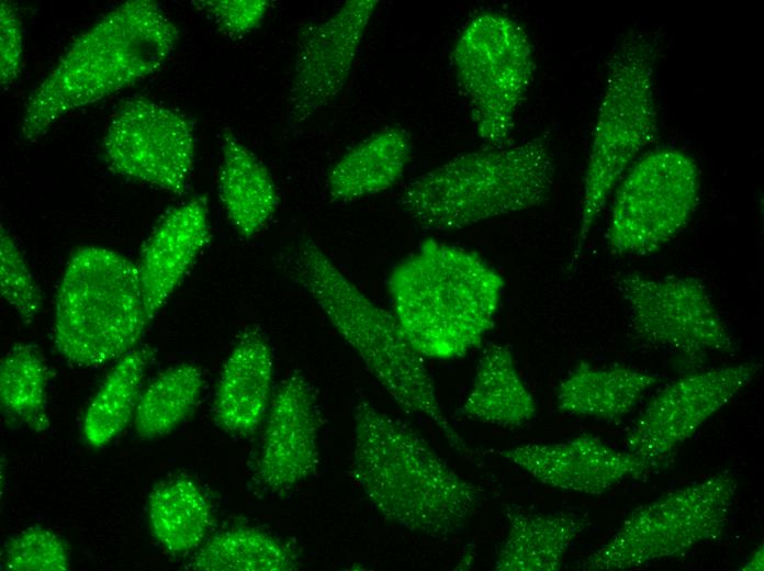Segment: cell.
Segmentation results:
<instances>
[{"mask_svg":"<svg viewBox=\"0 0 764 571\" xmlns=\"http://www.w3.org/2000/svg\"><path fill=\"white\" fill-rule=\"evenodd\" d=\"M451 58L479 137L490 146H504L533 77L528 34L512 16L484 11L463 27Z\"/></svg>","mask_w":764,"mask_h":571,"instance_id":"cell-9","label":"cell"},{"mask_svg":"<svg viewBox=\"0 0 764 571\" xmlns=\"http://www.w3.org/2000/svg\"><path fill=\"white\" fill-rule=\"evenodd\" d=\"M350 473L387 522L445 539L478 513L482 493L406 423L360 401L353 408Z\"/></svg>","mask_w":764,"mask_h":571,"instance_id":"cell-1","label":"cell"},{"mask_svg":"<svg viewBox=\"0 0 764 571\" xmlns=\"http://www.w3.org/2000/svg\"><path fill=\"white\" fill-rule=\"evenodd\" d=\"M151 354L143 347L120 358L92 398L83 417V434L93 447L108 445L134 418Z\"/></svg>","mask_w":764,"mask_h":571,"instance_id":"cell-26","label":"cell"},{"mask_svg":"<svg viewBox=\"0 0 764 571\" xmlns=\"http://www.w3.org/2000/svg\"><path fill=\"white\" fill-rule=\"evenodd\" d=\"M615 287L628 307L632 332L643 343L687 357L738 349L700 279L625 272L616 277Z\"/></svg>","mask_w":764,"mask_h":571,"instance_id":"cell-11","label":"cell"},{"mask_svg":"<svg viewBox=\"0 0 764 571\" xmlns=\"http://www.w3.org/2000/svg\"><path fill=\"white\" fill-rule=\"evenodd\" d=\"M221 145V201L236 232L244 238L254 237L277 210V187L263 163L231 132H223Z\"/></svg>","mask_w":764,"mask_h":571,"instance_id":"cell-20","label":"cell"},{"mask_svg":"<svg viewBox=\"0 0 764 571\" xmlns=\"http://www.w3.org/2000/svg\"><path fill=\"white\" fill-rule=\"evenodd\" d=\"M2 566L14 571H65L69 567V552L58 535L32 526L7 542Z\"/></svg>","mask_w":764,"mask_h":571,"instance_id":"cell-29","label":"cell"},{"mask_svg":"<svg viewBox=\"0 0 764 571\" xmlns=\"http://www.w3.org/2000/svg\"><path fill=\"white\" fill-rule=\"evenodd\" d=\"M655 57L654 40L639 32L628 35L610 58L583 178L580 225L570 268L581 257L611 191L658 137Z\"/></svg>","mask_w":764,"mask_h":571,"instance_id":"cell-7","label":"cell"},{"mask_svg":"<svg viewBox=\"0 0 764 571\" xmlns=\"http://www.w3.org/2000/svg\"><path fill=\"white\" fill-rule=\"evenodd\" d=\"M378 0H348L303 34L288 98L289 122L299 125L342 91Z\"/></svg>","mask_w":764,"mask_h":571,"instance_id":"cell-14","label":"cell"},{"mask_svg":"<svg viewBox=\"0 0 764 571\" xmlns=\"http://www.w3.org/2000/svg\"><path fill=\"white\" fill-rule=\"evenodd\" d=\"M47 382L48 370L40 350L31 344L14 345L0 365L2 407L36 432L47 429Z\"/></svg>","mask_w":764,"mask_h":571,"instance_id":"cell-28","label":"cell"},{"mask_svg":"<svg viewBox=\"0 0 764 571\" xmlns=\"http://www.w3.org/2000/svg\"><path fill=\"white\" fill-rule=\"evenodd\" d=\"M757 365L744 362L686 374L660 391L632 425L625 450L656 461L687 440L751 383Z\"/></svg>","mask_w":764,"mask_h":571,"instance_id":"cell-13","label":"cell"},{"mask_svg":"<svg viewBox=\"0 0 764 571\" xmlns=\"http://www.w3.org/2000/svg\"><path fill=\"white\" fill-rule=\"evenodd\" d=\"M0 10L1 85L7 87L16 79L21 70L22 31L11 4L2 1Z\"/></svg>","mask_w":764,"mask_h":571,"instance_id":"cell-32","label":"cell"},{"mask_svg":"<svg viewBox=\"0 0 764 571\" xmlns=\"http://www.w3.org/2000/svg\"><path fill=\"white\" fill-rule=\"evenodd\" d=\"M295 548L259 528L236 526L218 531L195 551L186 569L196 571H293Z\"/></svg>","mask_w":764,"mask_h":571,"instance_id":"cell-25","label":"cell"},{"mask_svg":"<svg viewBox=\"0 0 764 571\" xmlns=\"http://www.w3.org/2000/svg\"><path fill=\"white\" fill-rule=\"evenodd\" d=\"M179 30L159 3H121L80 34L26 99L21 135L33 142L72 110L96 103L159 69Z\"/></svg>","mask_w":764,"mask_h":571,"instance_id":"cell-2","label":"cell"},{"mask_svg":"<svg viewBox=\"0 0 764 571\" xmlns=\"http://www.w3.org/2000/svg\"><path fill=\"white\" fill-rule=\"evenodd\" d=\"M459 412L469 419L501 427H518L535 417L536 401L507 345L494 344L484 351Z\"/></svg>","mask_w":764,"mask_h":571,"instance_id":"cell-23","label":"cell"},{"mask_svg":"<svg viewBox=\"0 0 764 571\" xmlns=\"http://www.w3.org/2000/svg\"><path fill=\"white\" fill-rule=\"evenodd\" d=\"M0 289L7 303L25 323L41 309V292L12 237L1 228Z\"/></svg>","mask_w":764,"mask_h":571,"instance_id":"cell-30","label":"cell"},{"mask_svg":"<svg viewBox=\"0 0 764 571\" xmlns=\"http://www.w3.org/2000/svg\"><path fill=\"white\" fill-rule=\"evenodd\" d=\"M412 156L409 134L385 127L347 150L329 169L327 190L333 200L351 201L393 187Z\"/></svg>","mask_w":764,"mask_h":571,"instance_id":"cell-21","label":"cell"},{"mask_svg":"<svg viewBox=\"0 0 764 571\" xmlns=\"http://www.w3.org/2000/svg\"><path fill=\"white\" fill-rule=\"evenodd\" d=\"M616 187L608 246L617 255L644 256L687 225L699 201L700 173L692 156L661 148L637 160Z\"/></svg>","mask_w":764,"mask_h":571,"instance_id":"cell-10","label":"cell"},{"mask_svg":"<svg viewBox=\"0 0 764 571\" xmlns=\"http://www.w3.org/2000/svg\"><path fill=\"white\" fill-rule=\"evenodd\" d=\"M147 508L155 538L173 555H186L200 547L213 523L205 494L183 475L157 484L148 496Z\"/></svg>","mask_w":764,"mask_h":571,"instance_id":"cell-24","label":"cell"},{"mask_svg":"<svg viewBox=\"0 0 764 571\" xmlns=\"http://www.w3.org/2000/svg\"><path fill=\"white\" fill-rule=\"evenodd\" d=\"M283 270L321 307L390 396L406 412L432 422L458 454L472 459L441 408L425 358L393 313L368 298L313 240L301 242L285 258Z\"/></svg>","mask_w":764,"mask_h":571,"instance_id":"cell-4","label":"cell"},{"mask_svg":"<svg viewBox=\"0 0 764 571\" xmlns=\"http://www.w3.org/2000/svg\"><path fill=\"white\" fill-rule=\"evenodd\" d=\"M764 549H763V544L757 546L755 550L752 551L750 558L745 561V563L742 566V570H749V571H760L763 570L764 566Z\"/></svg>","mask_w":764,"mask_h":571,"instance_id":"cell-33","label":"cell"},{"mask_svg":"<svg viewBox=\"0 0 764 571\" xmlns=\"http://www.w3.org/2000/svg\"><path fill=\"white\" fill-rule=\"evenodd\" d=\"M499 272L478 254L435 238L391 271L392 313L423 357L448 360L478 348L504 294Z\"/></svg>","mask_w":764,"mask_h":571,"instance_id":"cell-3","label":"cell"},{"mask_svg":"<svg viewBox=\"0 0 764 571\" xmlns=\"http://www.w3.org/2000/svg\"><path fill=\"white\" fill-rule=\"evenodd\" d=\"M656 383V377L626 366L576 365L559 383L557 406L561 413L617 419L631 412Z\"/></svg>","mask_w":764,"mask_h":571,"instance_id":"cell-22","label":"cell"},{"mask_svg":"<svg viewBox=\"0 0 764 571\" xmlns=\"http://www.w3.org/2000/svg\"><path fill=\"white\" fill-rule=\"evenodd\" d=\"M494 452L544 485L586 495H599L620 482L643 477L655 463L615 449L589 434Z\"/></svg>","mask_w":764,"mask_h":571,"instance_id":"cell-16","label":"cell"},{"mask_svg":"<svg viewBox=\"0 0 764 571\" xmlns=\"http://www.w3.org/2000/svg\"><path fill=\"white\" fill-rule=\"evenodd\" d=\"M273 361L259 326L246 327L229 352L216 384L212 413L218 427L247 437L259 427L268 408Z\"/></svg>","mask_w":764,"mask_h":571,"instance_id":"cell-18","label":"cell"},{"mask_svg":"<svg viewBox=\"0 0 764 571\" xmlns=\"http://www.w3.org/2000/svg\"><path fill=\"white\" fill-rule=\"evenodd\" d=\"M202 389V371L193 363L164 371L141 393L134 416L137 435L149 439L173 430L192 412Z\"/></svg>","mask_w":764,"mask_h":571,"instance_id":"cell-27","label":"cell"},{"mask_svg":"<svg viewBox=\"0 0 764 571\" xmlns=\"http://www.w3.org/2000/svg\"><path fill=\"white\" fill-rule=\"evenodd\" d=\"M209 237L207 205L201 197L171 210L154 229L136 265L150 321L181 282Z\"/></svg>","mask_w":764,"mask_h":571,"instance_id":"cell-17","label":"cell"},{"mask_svg":"<svg viewBox=\"0 0 764 571\" xmlns=\"http://www.w3.org/2000/svg\"><path fill=\"white\" fill-rule=\"evenodd\" d=\"M738 482L730 471L670 491L631 512L616 533L585 557L586 571L629 570L683 555L717 539L729 523Z\"/></svg>","mask_w":764,"mask_h":571,"instance_id":"cell-8","label":"cell"},{"mask_svg":"<svg viewBox=\"0 0 764 571\" xmlns=\"http://www.w3.org/2000/svg\"><path fill=\"white\" fill-rule=\"evenodd\" d=\"M102 150L117 173L183 194L194 161V131L181 112L134 97L112 115Z\"/></svg>","mask_w":764,"mask_h":571,"instance_id":"cell-12","label":"cell"},{"mask_svg":"<svg viewBox=\"0 0 764 571\" xmlns=\"http://www.w3.org/2000/svg\"><path fill=\"white\" fill-rule=\"evenodd\" d=\"M319 426L314 389L294 371L281 382L269 407L256 471L265 492L285 493L317 472Z\"/></svg>","mask_w":764,"mask_h":571,"instance_id":"cell-15","label":"cell"},{"mask_svg":"<svg viewBox=\"0 0 764 571\" xmlns=\"http://www.w3.org/2000/svg\"><path fill=\"white\" fill-rule=\"evenodd\" d=\"M192 3L207 14L222 32L235 38L254 30L270 8L267 0H205Z\"/></svg>","mask_w":764,"mask_h":571,"instance_id":"cell-31","label":"cell"},{"mask_svg":"<svg viewBox=\"0 0 764 571\" xmlns=\"http://www.w3.org/2000/svg\"><path fill=\"white\" fill-rule=\"evenodd\" d=\"M554 159L544 136L456 156L407 183L401 205L423 229L461 231L546 202Z\"/></svg>","mask_w":764,"mask_h":571,"instance_id":"cell-5","label":"cell"},{"mask_svg":"<svg viewBox=\"0 0 764 571\" xmlns=\"http://www.w3.org/2000/svg\"><path fill=\"white\" fill-rule=\"evenodd\" d=\"M507 533L494 560L498 571H557L587 519L575 513H531L516 504L504 508Z\"/></svg>","mask_w":764,"mask_h":571,"instance_id":"cell-19","label":"cell"},{"mask_svg":"<svg viewBox=\"0 0 764 571\" xmlns=\"http://www.w3.org/2000/svg\"><path fill=\"white\" fill-rule=\"evenodd\" d=\"M149 322L136 265L96 246L70 257L54 317L55 346L66 360L96 367L122 358Z\"/></svg>","mask_w":764,"mask_h":571,"instance_id":"cell-6","label":"cell"}]
</instances>
